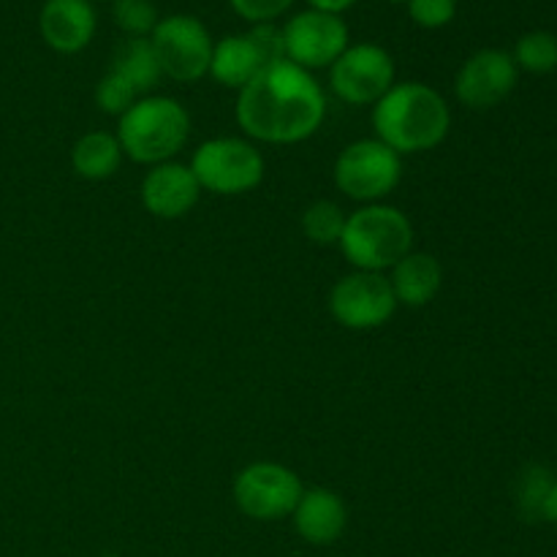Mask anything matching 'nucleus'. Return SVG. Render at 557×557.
Segmentation results:
<instances>
[{"instance_id":"obj_22","label":"nucleus","mask_w":557,"mask_h":557,"mask_svg":"<svg viewBox=\"0 0 557 557\" xmlns=\"http://www.w3.org/2000/svg\"><path fill=\"white\" fill-rule=\"evenodd\" d=\"M114 22L128 38H150L161 16L152 0H114Z\"/></svg>"},{"instance_id":"obj_6","label":"nucleus","mask_w":557,"mask_h":557,"mask_svg":"<svg viewBox=\"0 0 557 557\" xmlns=\"http://www.w3.org/2000/svg\"><path fill=\"white\" fill-rule=\"evenodd\" d=\"M332 174H335L337 190L348 199L379 205L400 183L403 161L384 141L359 139L337 156Z\"/></svg>"},{"instance_id":"obj_23","label":"nucleus","mask_w":557,"mask_h":557,"mask_svg":"<svg viewBox=\"0 0 557 557\" xmlns=\"http://www.w3.org/2000/svg\"><path fill=\"white\" fill-rule=\"evenodd\" d=\"M553 473L542 466H533L522 473L520 487H517V506H520L522 517L531 522L542 520L544 498H547L549 487H553Z\"/></svg>"},{"instance_id":"obj_30","label":"nucleus","mask_w":557,"mask_h":557,"mask_svg":"<svg viewBox=\"0 0 557 557\" xmlns=\"http://www.w3.org/2000/svg\"><path fill=\"white\" fill-rule=\"evenodd\" d=\"M90 3H92V0H90ZM112 3H114V0H112Z\"/></svg>"},{"instance_id":"obj_14","label":"nucleus","mask_w":557,"mask_h":557,"mask_svg":"<svg viewBox=\"0 0 557 557\" xmlns=\"http://www.w3.org/2000/svg\"><path fill=\"white\" fill-rule=\"evenodd\" d=\"M199 196V183L185 163H158V166H150V172L141 180V205L161 221H177L188 215Z\"/></svg>"},{"instance_id":"obj_4","label":"nucleus","mask_w":557,"mask_h":557,"mask_svg":"<svg viewBox=\"0 0 557 557\" xmlns=\"http://www.w3.org/2000/svg\"><path fill=\"white\" fill-rule=\"evenodd\" d=\"M341 250L348 264L362 272L392 270L411 253L413 226L406 212L392 205H364L346 218Z\"/></svg>"},{"instance_id":"obj_12","label":"nucleus","mask_w":557,"mask_h":557,"mask_svg":"<svg viewBox=\"0 0 557 557\" xmlns=\"http://www.w3.org/2000/svg\"><path fill=\"white\" fill-rule=\"evenodd\" d=\"M397 299L384 272H351L330 294V313L346 330H379L395 315Z\"/></svg>"},{"instance_id":"obj_15","label":"nucleus","mask_w":557,"mask_h":557,"mask_svg":"<svg viewBox=\"0 0 557 557\" xmlns=\"http://www.w3.org/2000/svg\"><path fill=\"white\" fill-rule=\"evenodd\" d=\"M38 33L54 52H82L96 36V9L90 0H47L38 14Z\"/></svg>"},{"instance_id":"obj_25","label":"nucleus","mask_w":557,"mask_h":557,"mask_svg":"<svg viewBox=\"0 0 557 557\" xmlns=\"http://www.w3.org/2000/svg\"><path fill=\"white\" fill-rule=\"evenodd\" d=\"M408 16L424 30L446 27L457 14V0H406Z\"/></svg>"},{"instance_id":"obj_3","label":"nucleus","mask_w":557,"mask_h":557,"mask_svg":"<svg viewBox=\"0 0 557 557\" xmlns=\"http://www.w3.org/2000/svg\"><path fill=\"white\" fill-rule=\"evenodd\" d=\"M117 141L131 161L158 166L177 156L190 136V114L174 98L145 96L120 114Z\"/></svg>"},{"instance_id":"obj_1","label":"nucleus","mask_w":557,"mask_h":557,"mask_svg":"<svg viewBox=\"0 0 557 557\" xmlns=\"http://www.w3.org/2000/svg\"><path fill=\"white\" fill-rule=\"evenodd\" d=\"M326 98L310 71L292 60L267 65L239 90L237 123L250 139L264 145H297L321 128Z\"/></svg>"},{"instance_id":"obj_29","label":"nucleus","mask_w":557,"mask_h":557,"mask_svg":"<svg viewBox=\"0 0 557 557\" xmlns=\"http://www.w3.org/2000/svg\"><path fill=\"white\" fill-rule=\"evenodd\" d=\"M389 3H406V0H389Z\"/></svg>"},{"instance_id":"obj_16","label":"nucleus","mask_w":557,"mask_h":557,"mask_svg":"<svg viewBox=\"0 0 557 557\" xmlns=\"http://www.w3.org/2000/svg\"><path fill=\"white\" fill-rule=\"evenodd\" d=\"M292 520L305 542L315 544V547H326V544H335L346 531L348 509L337 493L313 487L305 490L297 509L292 511Z\"/></svg>"},{"instance_id":"obj_8","label":"nucleus","mask_w":557,"mask_h":557,"mask_svg":"<svg viewBox=\"0 0 557 557\" xmlns=\"http://www.w3.org/2000/svg\"><path fill=\"white\" fill-rule=\"evenodd\" d=\"M302 493L297 473L281 462H253L234 479V504L245 517L259 522L292 517Z\"/></svg>"},{"instance_id":"obj_5","label":"nucleus","mask_w":557,"mask_h":557,"mask_svg":"<svg viewBox=\"0 0 557 557\" xmlns=\"http://www.w3.org/2000/svg\"><path fill=\"white\" fill-rule=\"evenodd\" d=\"M201 190L218 196H239L253 190L264 180V158L256 145L234 136H218L205 141L190 161Z\"/></svg>"},{"instance_id":"obj_28","label":"nucleus","mask_w":557,"mask_h":557,"mask_svg":"<svg viewBox=\"0 0 557 557\" xmlns=\"http://www.w3.org/2000/svg\"><path fill=\"white\" fill-rule=\"evenodd\" d=\"M542 520L549 522V525L557 528V479L549 487L547 498H544V509H542Z\"/></svg>"},{"instance_id":"obj_26","label":"nucleus","mask_w":557,"mask_h":557,"mask_svg":"<svg viewBox=\"0 0 557 557\" xmlns=\"http://www.w3.org/2000/svg\"><path fill=\"white\" fill-rule=\"evenodd\" d=\"M228 3L243 20L253 22V25H267V22H275L277 16L286 14L294 0H228Z\"/></svg>"},{"instance_id":"obj_24","label":"nucleus","mask_w":557,"mask_h":557,"mask_svg":"<svg viewBox=\"0 0 557 557\" xmlns=\"http://www.w3.org/2000/svg\"><path fill=\"white\" fill-rule=\"evenodd\" d=\"M139 101V96H136L134 90H131L128 85H125L123 79H120L117 74H112V71H109L107 76H103L101 82H98V87H96V103H98V109H101V112H107V114H125L128 112L131 107H134V103Z\"/></svg>"},{"instance_id":"obj_17","label":"nucleus","mask_w":557,"mask_h":557,"mask_svg":"<svg viewBox=\"0 0 557 557\" xmlns=\"http://www.w3.org/2000/svg\"><path fill=\"white\" fill-rule=\"evenodd\" d=\"M444 283V270L441 261L430 253H408L406 259L392 267L389 286L395 292L397 305L406 308H424L435 299Z\"/></svg>"},{"instance_id":"obj_13","label":"nucleus","mask_w":557,"mask_h":557,"mask_svg":"<svg viewBox=\"0 0 557 557\" xmlns=\"http://www.w3.org/2000/svg\"><path fill=\"white\" fill-rule=\"evenodd\" d=\"M520 69L511 52L504 49H479L457 71L455 96L468 109H493L515 92Z\"/></svg>"},{"instance_id":"obj_19","label":"nucleus","mask_w":557,"mask_h":557,"mask_svg":"<svg viewBox=\"0 0 557 557\" xmlns=\"http://www.w3.org/2000/svg\"><path fill=\"white\" fill-rule=\"evenodd\" d=\"M123 163V147L117 136L107 131H90L71 150V166L82 180H109Z\"/></svg>"},{"instance_id":"obj_10","label":"nucleus","mask_w":557,"mask_h":557,"mask_svg":"<svg viewBox=\"0 0 557 557\" xmlns=\"http://www.w3.org/2000/svg\"><path fill=\"white\" fill-rule=\"evenodd\" d=\"M330 87L351 107H375L395 87V60L379 44H354L330 65Z\"/></svg>"},{"instance_id":"obj_20","label":"nucleus","mask_w":557,"mask_h":557,"mask_svg":"<svg viewBox=\"0 0 557 557\" xmlns=\"http://www.w3.org/2000/svg\"><path fill=\"white\" fill-rule=\"evenodd\" d=\"M517 69L528 71V74H553L557 69V36L549 30H531L517 41L515 52Z\"/></svg>"},{"instance_id":"obj_11","label":"nucleus","mask_w":557,"mask_h":557,"mask_svg":"<svg viewBox=\"0 0 557 557\" xmlns=\"http://www.w3.org/2000/svg\"><path fill=\"white\" fill-rule=\"evenodd\" d=\"M283 30V54L305 71L330 69L348 47V25L341 14L305 9L294 14Z\"/></svg>"},{"instance_id":"obj_9","label":"nucleus","mask_w":557,"mask_h":557,"mask_svg":"<svg viewBox=\"0 0 557 557\" xmlns=\"http://www.w3.org/2000/svg\"><path fill=\"white\" fill-rule=\"evenodd\" d=\"M283 30L272 22L253 25V30L226 36L212 47L210 74L223 87L243 90L248 82H253L267 65L283 60Z\"/></svg>"},{"instance_id":"obj_7","label":"nucleus","mask_w":557,"mask_h":557,"mask_svg":"<svg viewBox=\"0 0 557 557\" xmlns=\"http://www.w3.org/2000/svg\"><path fill=\"white\" fill-rule=\"evenodd\" d=\"M163 76L174 82H199L210 74L212 38L205 22L190 14L163 16L150 36Z\"/></svg>"},{"instance_id":"obj_18","label":"nucleus","mask_w":557,"mask_h":557,"mask_svg":"<svg viewBox=\"0 0 557 557\" xmlns=\"http://www.w3.org/2000/svg\"><path fill=\"white\" fill-rule=\"evenodd\" d=\"M109 71L117 74L139 98H145L147 92L156 90L158 82H161L163 76L161 63H158L150 38H128V41L120 44L117 52H114L112 69Z\"/></svg>"},{"instance_id":"obj_2","label":"nucleus","mask_w":557,"mask_h":557,"mask_svg":"<svg viewBox=\"0 0 557 557\" xmlns=\"http://www.w3.org/2000/svg\"><path fill=\"white\" fill-rule=\"evenodd\" d=\"M375 139L397 156L435 150L449 136L451 109L435 87L424 82H400L373 107Z\"/></svg>"},{"instance_id":"obj_27","label":"nucleus","mask_w":557,"mask_h":557,"mask_svg":"<svg viewBox=\"0 0 557 557\" xmlns=\"http://www.w3.org/2000/svg\"><path fill=\"white\" fill-rule=\"evenodd\" d=\"M305 3L315 11H326V14H343V11L351 9L357 0H305Z\"/></svg>"},{"instance_id":"obj_21","label":"nucleus","mask_w":557,"mask_h":557,"mask_svg":"<svg viewBox=\"0 0 557 557\" xmlns=\"http://www.w3.org/2000/svg\"><path fill=\"white\" fill-rule=\"evenodd\" d=\"M346 212L335 201H313L302 215V232L315 245H337L346 228Z\"/></svg>"}]
</instances>
